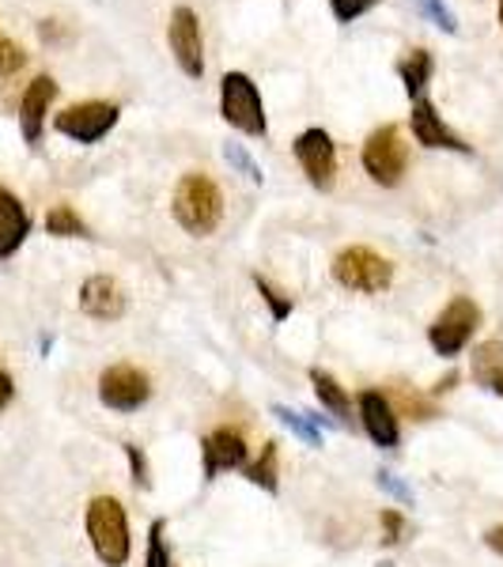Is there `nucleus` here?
Listing matches in <instances>:
<instances>
[{
  "mask_svg": "<svg viewBox=\"0 0 503 567\" xmlns=\"http://www.w3.org/2000/svg\"><path fill=\"white\" fill-rule=\"evenodd\" d=\"M84 529L91 553L99 556L103 567H125L133 556V537H130V515H125L122 499L114 496H95L84 511Z\"/></svg>",
  "mask_w": 503,
  "mask_h": 567,
  "instance_id": "nucleus-1",
  "label": "nucleus"
},
{
  "mask_svg": "<svg viewBox=\"0 0 503 567\" xmlns=\"http://www.w3.org/2000/svg\"><path fill=\"white\" fill-rule=\"evenodd\" d=\"M171 213H175L182 231L205 239V235H213L219 227V219H224V194H219V186L208 175L189 171V175L178 178L175 197H171Z\"/></svg>",
  "mask_w": 503,
  "mask_h": 567,
  "instance_id": "nucleus-2",
  "label": "nucleus"
},
{
  "mask_svg": "<svg viewBox=\"0 0 503 567\" xmlns=\"http://www.w3.org/2000/svg\"><path fill=\"white\" fill-rule=\"evenodd\" d=\"M219 114L232 130L246 136H265L269 133V117H265L261 91L246 72H224L219 80Z\"/></svg>",
  "mask_w": 503,
  "mask_h": 567,
  "instance_id": "nucleus-3",
  "label": "nucleus"
},
{
  "mask_svg": "<svg viewBox=\"0 0 503 567\" xmlns=\"http://www.w3.org/2000/svg\"><path fill=\"white\" fill-rule=\"evenodd\" d=\"M333 280L349 291H363V296H379L394 284V261L382 258L371 246H345L329 265Z\"/></svg>",
  "mask_w": 503,
  "mask_h": 567,
  "instance_id": "nucleus-4",
  "label": "nucleus"
},
{
  "mask_svg": "<svg viewBox=\"0 0 503 567\" xmlns=\"http://www.w3.org/2000/svg\"><path fill=\"white\" fill-rule=\"evenodd\" d=\"M481 329V307L473 303L470 296H454L451 303L435 315V322L428 326V344H432L435 355L443 360H454L470 349V341Z\"/></svg>",
  "mask_w": 503,
  "mask_h": 567,
  "instance_id": "nucleus-5",
  "label": "nucleus"
},
{
  "mask_svg": "<svg viewBox=\"0 0 503 567\" xmlns=\"http://www.w3.org/2000/svg\"><path fill=\"white\" fill-rule=\"evenodd\" d=\"M360 163H363V171H368V178L379 182V186H387V189L401 186V178H406V171H409V144L398 125H379V130L363 141Z\"/></svg>",
  "mask_w": 503,
  "mask_h": 567,
  "instance_id": "nucleus-6",
  "label": "nucleus"
},
{
  "mask_svg": "<svg viewBox=\"0 0 503 567\" xmlns=\"http://www.w3.org/2000/svg\"><path fill=\"white\" fill-rule=\"evenodd\" d=\"M117 117H122V106L117 103L88 99V103L65 106L61 114H53V130L88 148V144H99L103 136H110V130L117 125Z\"/></svg>",
  "mask_w": 503,
  "mask_h": 567,
  "instance_id": "nucleus-7",
  "label": "nucleus"
},
{
  "mask_svg": "<svg viewBox=\"0 0 503 567\" xmlns=\"http://www.w3.org/2000/svg\"><path fill=\"white\" fill-rule=\"evenodd\" d=\"M99 401L110 413H141L152 401V379L148 371L133 368V363H114L99 374Z\"/></svg>",
  "mask_w": 503,
  "mask_h": 567,
  "instance_id": "nucleus-8",
  "label": "nucleus"
},
{
  "mask_svg": "<svg viewBox=\"0 0 503 567\" xmlns=\"http://www.w3.org/2000/svg\"><path fill=\"white\" fill-rule=\"evenodd\" d=\"M291 155H296V163L304 167V175L307 182L315 189H333V182H337V144H333V136H329L326 130H304L291 141Z\"/></svg>",
  "mask_w": 503,
  "mask_h": 567,
  "instance_id": "nucleus-9",
  "label": "nucleus"
},
{
  "mask_svg": "<svg viewBox=\"0 0 503 567\" xmlns=\"http://www.w3.org/2000/svg\"><path fill=\"white\" fill-rule=\"evenodd\" d=\"M167 45H171V53H175L178 69L186 72L189 80L205 76V39H201V20L189 4H178L175 12H171Z\"/></svg>",
  "mask_w": 503,
  "mask_h": 567,
  "instance_id": "nucleus-10",
  "label": "nucleus"
},
{
  "mask_svg": "<svg viewBox=\"0 0 503 567\" xmlns=\"http://www.w3.org/2000/svg\"><path fill=\"white\" fill-rule=\"evenodd\" d=\"M246 458H250V446L235 427H216L201 439V477L205 481H216L227 470H246L250 465Z\"/></svg>",
  "mask_w": 503,
  "mask_h": 567,
  "instance_id": "nucleus-11",
  "label": "nucleus"
},
{
  "mask_svg": "<svg viewBox=\"0 0 503 567\" xmlns=\"http://www.w3.org/2000/svg\"><path fill=\"white\" fill-rule=\"evenodd\" d=\"M356 409H360V424H363V432H368L371 443L379 446V451H398L401 427H398V413L387 401V393L363 390L360 398H356Z\"/></svg>",
  "mask_w": 503,
  "mask_h": 567,
  "instance_id": "nucleus-12",
  "label": "nucleus"
},
{
  "mask_svg": "<svg viewBox=\"0 0 503 567\" xmlns=\"http://www.w3.org/2000/svg\"><path fill=\"white\" fill-rule=\"evenodd\" d=\"M409 130H413V141L420 148H443V152H454V155H470L473 148L462 141L451 125L443 122V114L428 103V99H417L413 103V114H409Z\"/></svg>",
  "mask_w": 503,
  "mask_h": 567,
  "instance_id": "nucleus-13",
  "label": "nucleus"
},
{
  "mask_svg": "<svg viewBox=\"0 0 503 567\" xmlns=\"http://www.w3.org/2000/svg\"><path fill=\"white\" fill-rule=\"evenodd\" d=\"M80 310L88 318H95V322H117L130 310V296H125V288L114 277L95 272V277L80 284Z\"/></svg>",
  "mask_w": 503,
  "mask_h": 567,
  "instance_id": "nucleus-14",
  "label": "nucleus"
},
{
  "mask_svg": "<svg viewBox=\"0 0 503 567\" xmlns=\"http://www.w3.org/2000/svg\"><path fill=\"white\" fill-rule=\"evenodd\" d=\"M53 99H58V80L53 76H34L31 84H27L23 99H20V133L23 141L31 144V148H39L42 144V133H45V117H50V106Z\"/></svg>",
  "mask_w": 503,
  "mask_h": 567,
  "instance_id": "nucleus-15",
  "label": "nucleus"
},
{
  "mask_svg": "<svg viewBox=\"0 0 503 567\" xmlns=\"http://www.w3.org/2000/svg\"><path fill=\"white\" fill-rule=\"evenodd\" d=\"M31 213L8 186H0V261L16 258L31 235Z\"/></svg>",
  "mask_w": 503,
  "mask_h": 567,
  "instance_id": "nucleus-16",
  "label": "nucleus"
},
{
  "mask_svg": "<svg viewBox=\"0 0 503 567\" xmlns=\"http://www.w3.org/2000/svg\"><path fill=\"white\" fill-rule=\"evenodd\" d=\"M310 386H315L318 405H322L326 413H333L337 424H349V420H352V398H349V390L333 379V374L322 371V368H310Z\"/></svg>",
  "mask_w": 503,
  "mask_h": 567,
  "instance_id": "nucleus-17",
  "label": "nucleus"
},
{
  "mask_svg": "<svg viewBox=\"0 0 503 567\" xmlns=\"http://www.w3.org/2000/svg\"><path fill=\"white\" fill-rule=\"evenodd\" d=\"M432 72H435V58L428 50H413L406 61H398V76L406 84V95L413 99H424L428 84H432Z\"/></svg>",
  "mask_w": 503,
  "mask_h": 567,
  "instance_id": "nucleus-18",
  "label": "nucleus"
},
{
  "mask_svg": "<svg viewBox=\"0 0 503 567\" xmlns=\"http://www.w3.org/2000/svg\"><path fill=\"white\" fill-rule=\"evenodd\" d=\"M387 401H390V405H394V413H398V416H406V420H417V424H424V420L439 416V409H435V398H428V393H417V390L401 386V382H390V393H387Z\"/></svg>",
  "mask_w": 503,
  "mask_h": 567,
  "instance_id": "nucleus-19",
  "label": "nucleus"
},
{
  "mask_svg": "<svg viewBox=\"0 0 503 567\" xmlns=\"http://www.w3.org/2000/svg\"><path fill=\"white\" fill-rule=\"evenodd\" d=\"M277 462H280V446L269 439V443L261 446V458L243 470V473H246V481L258 484V488H261V492H269V496H277V492H280V465H277Z\"/></svg>",
  "mask_w": 503,
  "mask_h": 567,
  "instance_id": "nucleus-20",
  "label": "nucleus"
},
{
  "mask_svg": "<svg viewBox=\"0 0 503 567\" xmlns=\"http://www.w3.org/2000/svg\"><path fill=\"white\" fill-rule=\"evenodd\" d=\"M45 235H53V239H88L91 231L72 205H53L45 213Z\"/></svg>",
  "mask_w": 503,
  "mask_h": 567,
  "instance_id": "nucleus-21",
  "label": "nucleus"
},
{
  "mask_svg": "<svg viewBox=\"0 0 503 567\" xmlns=\"http://www.w3.org/2000/svg\"><path fill=\"white\" fill-rule=\"evenodd\" d=\"M269 413L277 416L280 424H285L288 432L296 435V439H299V443H304V446H322V432H318V427L310 424V420H307V413H296V409H288V405H273Z\"/></svg>",
  "mask_w": 503,
  "mask_h": 567,
  "instance_id": "nucleus-22",
  "label": "nucleus"
},
{
  "mask_svg": "<svg viewBox=\"0 0 503 567\" xmlns=\"http://www.w3.org/2000/svg\"><path fill=\"white\" fill-rule=\"evenodd\" d=\"M473 382L484 386L496 371H503V341H484L478 352H473Z\"/></svg>",
  "mask_w": 503,
  "mask_h": 567,
  "instance_id": "nucleus-23",
  "label": "nucleus"
},
{
  "mask_svg": "<svg viewBox=\"0 0 503 567\" xmlns=\"http://www.w3.org/2000/svg\"><path fill=\"white\" fill-rule=\"evenodd\" d=\"M219 152H224V159L232 163V171H235V175H243L246 182H254V186H261V182H265V171L258 167V159H254V155L246 152L243 144L227 141V144H224V148H219Z\"/></svg>",
  "mask_w": 503,
  "mask_h": 567,
  "instance_id": "nucleus-24",
  "label": "nucleus"
},
{
  "mask_svg": "<svg viewBox=\"0 0 503 567\" xmlns=\"http://www.w3.org/2000/svg\"><path fill=\"white\" fill-rule=\"evenodd\" d=\"M254 288H258L261 303L269 307V318H273V322H288L291 310H296V303H291V296H285L280 288H273V284L265 280V277H254Z\"/></svg>",
  "mask_w": 503,
  "mask_h": 567,
  "instance_id": "nucleus-25",
  "label": "nucleus"
},
{
  "mask_svg": "<svg viewBox=\"0 0 503 567\" xmlns=\"http://www.w3.org/2000/svg\"><path fill=\"white\" fill-rule=\"evenodd\" d=\"M413 4L420 8V16H424L428 23H435L443 34H459L462 31L459 16L451 12V4H446V0H413Z\"/></svg>",
  "mask_w": 503,
  "mask_h": 567,
  "instance_id": "nucleus-26",
  "label": "nucleus"
},
{
  "mask_svg": "<svg viewBox=\"0 0 503 567\" xmlns=\"http://www.w3.org/2000/svg\"><path fill=\"white\" fill-rule=\"evenodd\" d=\"M163 526L160 518L148 526V553H144V567H175V560H171L167 545H163Z\"/></svg>",
  "mask_w": 503,
  "mask_h": 567,
  "instance_id": "nucleus-27",
  "label": "nucleus"
},
{
  "mask_svg": "<svg viewBox=\"0 0 503 567\" xmlns=\"http://www.w3.org/2000/svg\"><path fill=\"white\" fill-rule=\"evenodd\" d=\"M374 4H382V0H329V12H333L337 23H356L360 16H368Z\"/></svg>",
  "mask_w": 503,
  "mask_h": 567,
  "instance_id": "nucleus-28",
  "label": "nucleus"
},
{
  "mask_svg": "<svg viewBox=\"0 0 503 567\" xmlns=\"http://www.w3.org/2000/svg\"><path fill=\"white\" fill-rule=\"evenodd\" d=\"M27 65V53L20 42H12L4 31H0V76H12Z\"/></svg>",
  "mask_w": 503,
  "mask_h": 567,
  "instance_id": "nucleus-29",
  "label": "nucleus"
},
{
  "mask_svg": "<svg viewBox=\"0 0 503 567\" xmlns=\"http://www.w3.org/2000/svg\"><path fill=\"white\" fill-rule=\"evenodd\" d=\"M125 458H130V473H133V484L136 488L148 492L152 488V470H148V458H144V451L136 443H122Z\"/></svg>",
  "mask_w": 503,
  "mask_h": 567,
  "instance_id": "nucleus-30",
  "label": "nucleus"
},
{
  "mask_svg": "<svg viewBox=\"0 0 503 567\" xmlns=\"http://www.w3.org/2000/svg\"><path fill=\"white\" fill-rule=\"evenodd\" d=\"M374 484H379V488L387 492V496H394L398 503H406V507H413V488H409V484L401 481L394 470H379V473H374Z\"/></svg>",
  "mask_w": 503,
  "mask_h": 567,
  "instance_id": "nucleus-31",
  "label": "nucleus"
},
{
  "mask_svg": "<svg viewBox=\"0 0 503 567\" xmlns=\"http://www.w3.org/2000/svg\"><path fill=\"white\" fill-rule=\"evenodd\" d=\"M379 523H382V545H401V537H406V515L394 507H387Z\"/></svg>",
  "mask_w": 503,
  "mask_h": 567,
  "instance_id": "nucleus-32",
  "label": "nucleus"
},
{
  "mask_svg": "<svg viewBox=\"0 0 503 567\" xmlns=\"http://www.w3.org/2000/svg\"><path fill=\"white\" fill-rule=\"evenodd\" d=\"M12 398H16V382H12V374L0 368V413L12 405Z\"/></svg>",
  "mask_w": 503,
  "mask_h": 567,
  "instance_id": "nucleus-33",
  "label": "nucleus"
},
{
  "mask_svg": "<svg viewBox=\"0 0 503 567\" xmlns=\"http://www.w3.org/2000/svg\"><path fill=\"white\" fill-rule=\"evenodd\" d=\"M484 545L492 548L496 556H503V526H492V529H484Z\"/></svg>",
  "mask_w": 503,
  "mask_h": 567,
  "instance_id": "nucleus-34",
  "label": "nucleus"
},
{
  "mask_svg": "<svg viewBox=\"0 0 503 567\" xmlns=\"http://www.w3.org/2000/svg\"><path fill=\"white\" fill-rule=\"evenodd\" d=\"M484 390H489V393H496V398H503V371L492 374V379L484 382Z\"/></svg>",
  "mask_w": 503,
  "mask_h": 567,
  "instance_id": "nucleus-35",
  "label": "nucleus"
},
{
  "mask_svg": "<svg viewBox=\"0 0 503 567\" xmlns=\"http://www.w3.org/2000/svg\"><path fill=\"white\" fill-rule=\"evenodd\" d=\"M500 27H503V0H500Z\"/></svg>",
  "mask_w": 503,
  "mask_h": 567,
  "instance_id": "nucleus-36",
  "label": "nucleus"
},
{
  "mask_svg": "<svg viewBox=\"0 0 503 567\" xmlns=\"http://www.w3.org/2000/svg\"><path fill=\"white\" fill-rule=\"evenodd\" d=\"M379 567H394V564H379Z\"/></svg>",
  "mask_w": 503,
  "mask_h": 567,
  "instance_id": "nucleus-37",
  "label": "nucleus"
}]
</instances>
